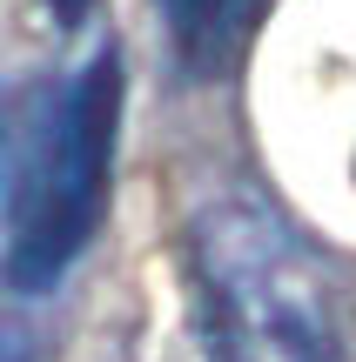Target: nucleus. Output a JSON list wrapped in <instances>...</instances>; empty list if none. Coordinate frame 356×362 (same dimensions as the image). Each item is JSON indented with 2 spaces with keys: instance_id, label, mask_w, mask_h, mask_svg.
I'll list each match as a JSON object with an SVG mask.
<instances>
[{
  "instance_id": "obj_1",
  "label": "nucleus",
  "mask_w": 356,
  "mask_h": 362,
  "mask_svg": "<svg viewBox=\"0 0 356 362\" xmlns=\"http://www.w3.org/2000/svg\"><path fill=\"white\" fill-rule=\"evenodd\" d=\"M121 134V54L101 47L61 88H47L7 155V242L0 282L13 296H47L88 255L108 215Z\"/></svg>"
},
{
  "instance_id": "obj_2",
  "label": "nucleus",
  "mask_w": 356,
  "mask_h": 362,
  "mask_svg": "<svg viewBox=\"0 0 356 362\" xmlns=\"http://www.w3.org/2000/svg\"><path fill=\"white\" fill-rule=\"evenodd\" d=\"M195 288L209 362H343L316 255L276 208L229 194L195 215Z\"/></svg>"
},
{
  "instance_id": "obj_3",
  "label": "nucleus",
  "mask_w": 356,
  "mask_h": 362,
  "mask_svg": "<svg viewBox=\"0 0 356 362\" xmlns=\"http://www.w3.org/2000/svg\"><path fill=\"white\" fill-rule=\"evenodd\" d=\"M269 0H161V21H168L175 61L188 74H229L249 47L255 21H263Z\"/></svg>"
},
{
  "instance_id": "obj_4",
  "label": "nucleus",
  "mask_w": 356,
  "mask_h": 362,
  "mask_svg": "<svg viewBox=\"0 0 356 362\" xmlns=\"http://www.w3.org/2000/svg\"><path fill=\"white\" fill-rule=\"evenodd\" d=\"M0 362H40V342L27 322H13V315H0Z\"/></svg>"
},
{
  "instance_id": "obj_5",
  "label": "nucleus",
  "mask_w": 356,
  "mask_h": 362,
  "mask_svg": "<svg viewBox=\"0 0 356 362\" xmlns=\"http://www.w3.org/2000/svg\"><path fill=\"white\" fill-rule=\"evenodd\" d=\"M47 7H54V21H67V27H74L81 13H88V0H47Z\"/></svg>"
},
{
  "instance_id": "obj_6",
  "label": "nucleus",
  "mask_w": 356,
  "mask_h": 362,
  "mask_svg": "<svg viewBox=\"0 0 356 362\" xmlns=\"http://www.w3.org/2000/svg\"><path fill=\"white\" fill-rule=\"evenodd\" d=\"M0 155H7V134H0ZM0 168H7V161H0Z\"/></svg>"
}]
</instances>
